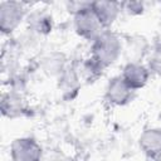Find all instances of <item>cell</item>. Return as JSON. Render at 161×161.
<instances>
[{
	"mask_svg": "<svg viewBox=\"0 0 161 161\" xmlns=\"http://www.w3.org/2000/svg\"><path fill=\"white\" fill-rule=\"evenodd\" d=\"M59 78V89L63 93H70V92H75L79 87V82H78V75L75 73L74 69L72 68H65L63 70V73L58 77Z\"/></svg>",
	"mask_w": 161,
	"mask_h": 161,
	"instance_id": "cell-10",
	"label": "cell"
},
{
	"mask_svg": "<svg viewBox=\"0 0 161 161\" xmlns=\"http://www.w3.org/2000/svg\"><path fill=\"white\" fill-rule=\"evenodd\" d=\"M119 75L136 92L147 84L150 78V70L141 62H127Z\"/></svg>",
	"mask_w": 161,
	"mask_h": 161,
	"instance_id": "cell-6",
	"label": "cell"
},
{
	"mask_svg": "<svg viewBox=\"0 0 161 161\" xmlns=\"http://www.w3.org/2000/svg\"><path fill=\"white\" fill-rule=\"evenodd\" d=\"M73 25L75 33L80 38L89 40L91 43L96 40L106 30V28L93 11L92 3H89L82 10L75 11L73 14Z\"/></svg>",
	"mask_w": 161,
	"mask_h": 161,
	"instance_id": "cell-2",
	"label": "cell"
},
{
	"mask_svg": "<svg viewBox=\"0 0 161 161\" xmlns=\"http://www.w3.org/2000/svg\"><path fill=\"white\" fill-rule=\"evenodd\" d=\"M138 146L147 157H161V128L150 127L143 130L138 137Z\"/></svg>",
	"mask_w": 161,
	"mask_h": 161,
	"instance_id": "cell-7",
	"label": "cell"
},
{
	"mask_svg": "<svg viewBox=\"0 0 161 161\" xmlns=\"http://www.w3.org/2000/svg\"><path fill=\"white\" fill-rule=\"evenodd\" d=\"M133 93L135 91L123 80V78L116 75L107 83L104 96L108 103L113 106H125L132 99Z\"/></svg>",
	"mask_w": 161,
	"mask_h": 161,
	"instance_id": "cell-5",
	"label": "cell"
},
{
	"mask_svg": "<svg viewBox=\"0 0 161 161\" xmlns=\"http://www.w3.org/2000/svg\"><path fill=\"white\" fill-rule=\"evenodd\" d=\"M92 9L103 26L108 29L118 18L122 10V4L116 1H92Z\"/></svg>",
	"mask_w": 161,
	"mask_h": 161,
	"instance_id": "cell-8",
	"label": "cell"
},
{
	"mask_svg": "<svg viewBox=\"0 0 161 161\" xmlns=\"http://www.w3.org/2000/svg\"><path fill=\"white\" fill-rule=\"evenodd\" d=\"M64 63L65 62H64L63 54L52 53V54H48L43 59V69L49 75H58L59 77L63 73V70L65 69Z\"/></svg>",
	"mask_w": 161,
	"mask_h": 161,
	"instance_id": "cell-9",
	"label": "cell"
},
{
	"mask_svg": "<svg viewBox=\"0 0 161 161\" xmlns=\"http://www.w3.org/2000/svg\"><path fill=\"white\" fill-rule=\"evenodd\" d=\"M49 161H73V158L72 157H69V156H67V155H64V153H54L50 158H49Z\"/></svg>",
	"mask_w": 161,
	"mask_h": 161,
	"instance_id": "cell-13",
	"label": "cell"
},
{
	"mask_svg": "<svg viewBox=\"0 0 161 161\" xmlns=\"http://www.w3.org/2000/svg\"><path fill=\"white\" fill-rule=\"evenodd\" d=\"M23 99L20 96L14 94V93H9L6 96H4L3 98V103H1V108H3V113L10 116H16L18 113H20L23 111Z\"/></svg>",
	"mask_w": 161,
	"mask_h": 161,
	"instance_id": "cell-11",
	"label": "cell"
},
{
	"mask_svg": "<svg viewBox=\"0 0 161 161\" xmlns=\"http://www.w3.org/2000/svg\"><path fill=\"white\" fill-rule=\"evenodd\" d=\"M26 15L25 5L20 1H1L0 3V30L4 34H11L21 24Z\"/></svg>",
	"mask_w": 161,
	"mask_h": 161,
	"instance_id": "cell-3",
	"label": "cell"
},
{
	"mask_svg": "<svg viewBox=\"0 0 161 161\" xmlns=\"http://www.w3.org/2000/svg\"><path fill=\"white\" fill-rule=\"evenodd\" d=\"M11 161H42L43 148L31 137H18L10 145Z\"/></svg>",
	"mask_w": 161,
	"mask_h": 161,
	"instance_id": "cell-4",
	"label": "cell"
},
{
	"mask_svg": "<svg viewBox=\"0 0 161 161\" xmlns=\"http://www.w3.org/2000/svg\"><path fill=\"white\" fill-rule=\"evenodd\" d=\"M121 38L112 30L106 29L96 40L92 42L89 60L96 65L98 70L112 65L122 53Z\"/></svg>",
	"mask_w": 161,
	"mask_h": 161,
	"instance_id": "cell-1",
	"label": "cell"
},
{
	"mask_svg": "<svg viewBox=\"0 0 161 161\" xmlns=\"http://www.w3.org/2000/svg\"><path fill=\"white\" fill-rule=\"evenodd\" d=\"M29 25L39 34H47L52 29V19L43 13H35L29 18Z\"/></svg>",
	"mask_w": 161,
	"mask_h": 161,
	"instance_id": "cell-12",
	"label": "cell"
}]
</instances>
